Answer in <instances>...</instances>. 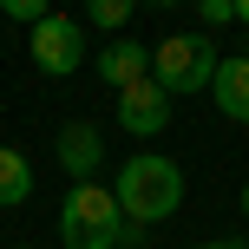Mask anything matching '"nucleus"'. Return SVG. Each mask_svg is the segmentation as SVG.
<instances>
[{"instance_id": "obj_12", "label": "nucleus", "mask_w": 249, "mask_h": 249, "mask_svg": "<svg viewBox=\"0 0 249 249\" xmlns=\"http://www.w3.org/2000/svg\"><path fill=\"white\" fill-rule=\"evenodd\" d=\"M197 20L203 26H236V0H197Z\"/></svg>"}, {"instance_id": "obj_5", "label": "nucleus", "mask_w": 249, "mask_h": 249, "mask_svg": "<svg viewBox=\"0 0 249 249\" xmlns=\"http://www.w3.org/2000/svg\"><path fill=\"white\" fill-rule=\"evenodd\" d=\"M118 124H124L131 138H158L164 124H171V92H164L151 72L131 79V86L118 92Z\"/></svg>"}, {"instance_id": "obj_16", "label": "nucleus", "mask_w": 249, "mask_h": 249, "mask_svg": "<svg viewBox=\"0 0 249 249\" xmlns=\"http://www.w3.org/2000/svg\"><path fill=\"white\" fill-rule=\"evenodd\" d=\"M243 216H249V184H243Z\"/></svg>"}, {"instance_id": "obj_1", "label": "nucleus", "mask_w": 249, "mask_h": 249, "mask_svg": "<svg viewBox=\"0 0 249 249\" xmlns=\"http://www.w3.org/2000/svg\"><path fill=\"white\" fill-rule=\"evenodd\" d=\"M112 197H118L124 223H164V216L184 210V171H177L171 158H158V151H138L118 171Z\"/></svg>"}, {"instance_id": "obj_3", "label": "nucleus", "mask_w": 249, "mask_h": 249, "mask_svg": "<svg viewBox=\"0 0 249 249\" xmlns=\"http://www.w3.org/2000/svg\"><path fill=\"white\" fill-rule=\"evenodd\" d=\"M216 66H223V53L210 46V33H164L158 46H151V79H158L171 99L210 92L216 86Z\"/></svg>"}, {"instance_id": "obj_14", "label": "nucleus", "mask_w": 249, "mask_h": 249, "mask_svg": "<svg viewBox=\"0 0 249 249\" xmlns=\"http://www.w3.org/2000/svg\"><path fill=\"white\" fill-rule=\"evenodd\" d=\"M223 249H249V243H243V236H223Z\"/></svg>"}, {"instance_id": "obj_8", "label": "nucleus", "mask_w": 249, "mask_h": 249, "mask_svg": "<svg viewBox=\"0 0 249 249\" xmlns=\"http://www.w3.org/2000/svg\"><path fill=\"white\" fill-rule=\"evenodd\" d=\"M210 99H216V112H223V118L249 124V53H243V59H223V66H216Z\"/></svg>"}, {"instance_id": "obj_15", "label": "nucleus", "mask_w": 249, "mask_h": 249, "mask_svg": "<svg viewBox=\"0 0 249 249\" xmlns=\"http://www.w3.org/2000/svg\"><path fill=\"white\" fill-rule=\"evenodd\" d=\"M138 7H177V0H138Z\"/></svg>"}, {"instance_id": "obj_13", "label": "nucleus", "mask_w": 249, "mask_h": 249, "mask_svg": "<svg viewBox=\"0 0 249 249\" xmlns=\"http://www.w3.org/2000/svg\"><path fill=\"white\" fill-rule=\"evenodd\" d=\"M236 26H249V0H236Z\"/></svg>"}, {"instance_id": "obj_2", "label": "nucleus", "mask_w": 249, "mask_h": 249, "mask_svg": "<svg viewBox=\"0 0 249 249\" xmlns=\"http://www.w3.org/2000/svg\"><path fill=\"white\" fill-rule=\"evenodd\" d=\"M124 210L112 197V184H66L59 197V243L66 249H118Z\"/></svg>"}, {"instance_id": "obj_11", "label": "nucleus", "mask_w": 249, "mask_h": 249, "mask_svg": "<svg viewBox=\"0 0 249 249\" xmlns=\"http://www.w3.org/2000/svg\"><path fill=\"white\" fill-rule=\"evenodd\" d=\"M0 13H13V20H26V26H39L53 13V0H0Z\"/></svg>"}, {"instance_id": "obj_9", "label": "nucleus", "mask_w": 249, "mask_h": 249, "mask_svg": "<svg viewBox=\"0 0 249 249\" xmlns=\"http://www.w3.org/2000/svg\"><path fill=\"white\" fill-rule=\"evenodd\" d=\"M26 197H33V164L13 144H0V210H20Z\"/></svg>"}, {"instance_id": "obj_6", "label": "nucleus", "mask_w": 249, "mask_h": 249, "mask_svg": "<svg viewBox=\"0 0 249 249\" xmlns=\"http://www.w3.org/2000/svg\"><path fill=\"white\" fill-rule=\"evenodd\" d=\"M59 164H66V177L72 184H92L99 177V164H105V138H99V124L92 118H72V124H59Z\"/></svg>"}, {"instance_id": "obj_17", "label": "nucleus", "mask_w": 249, "mask_h": 249, "mask_svg": "<svg viewBox=\"0 0 249 249\" xmlns=\"http://www.w3.org/2000/svg\"><path fill=\"white\" fill-rule=\"evenodd\" d=\"M197 249H223V243H197Z\"/></svg>"}, {"instance_id": "obj_7", "label": "nucleus", "mask_w": 249, "mask_h": 249, "mask_svg": "<svg viewBox=\"0 0 249 249\" xmlns=\"http://www.w3.org/2000/svg\"><path fill=\"white\" fill-rule=\"evenodd\" d=\"M92 72H99L112 92H124L131 79H144V72H151V53L138 46V39H112V46H105L99 59H92Z\"/></svg>"}, {"instance_id": "obj_4", "label": "nucleus", "mask_w": 249, "mask_h": 249, "mask_svg": "<svg viewBox=\"0 0 249 249\" xmlns=\"http://www.w3.org/2000/svg\"><path fill=\"white\" fill-rule=\"evenodd\" d=\"M26 53L46 79H72L86 66V20H66V13H46L39 26H26Z\"/></svg>"}, {"instance_id": "obj_10", "label": "nucleus", "mask_w": 249, "mask_h": 249, "mask_svg": "<svg viewBox=\"0 0 249 249\" xmlns=\"http://www.w3.org/2000/svg\"><path fill=\"white\" fill-rule=\"evenodd\" d=\"M131 13H138V0H86V20H92V26H105V33H118Z\"/></svg>"}]
</instances>
